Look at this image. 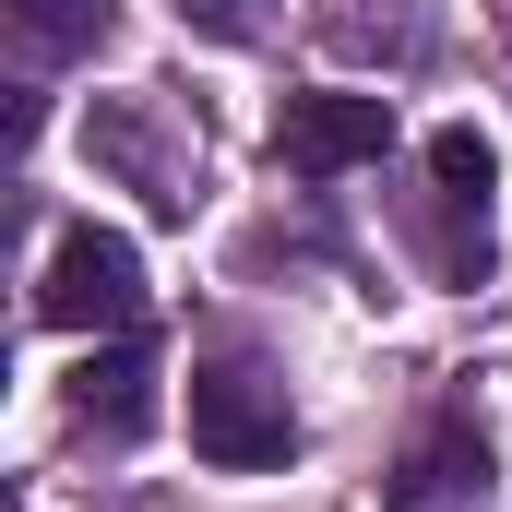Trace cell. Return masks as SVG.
<instances>
[{"mask_svg":"<svg viewBox=\"0 0 512 512\" xmlns=\"http://www.w3.org/2000/svg\"><path fill=\"white\" fill-rule=\"evenodd\" d=\"M382 512H501V453L465 405H441L382 477Z\"/></svg>","mask_w":512,"mask_h":512,"instance_id":"277c9868","label":"cell"},{"mask_svg":"<svg viewBox=\"0 0 512 512\" xmlns=\"http://www.w3.org/2000/svg\"><path fill=\"white\" fill-rule=\"evenodd\" d=\"M370 155H393V96L322 84V96H286L274 108V167H298V179H346Z\"/></svg>","mask_w":512,"mask_h":512,"instance_id":"5b68a950","label":"cell"},{"mask_svg":"<svg viewBox=\"0 0 512 512\" xmlns=\"http://www.w3.org/2000/svg\"><path fill=\"white\" fill-rule=\"evenodd\" d=\"M36 322L48 334H143V251L120 227H60V251L36 274Z\"/></svg>","mask_w":512,"mask_h":512,"instance_id":"7a4b0ae2","label":"cell"},{"mask_svg":"<svg viewBox=\"0 0 512 512\" xmlns=\"http://www.w3.org/2000/svg\"><path fill=\"white\" fill-rule=\"evenodd\" d=\"M72 417L108 429V441H143V417H155V346H143V334H108V346L72 370Z\"/></svg>","mask_w":512,"mask_h":512,"instance_id":"8992f818","label":"cell"},{"mask_svg":"<svg viewBox=\"0 0 512 512\" xmlns=\"http://www.w3.org/2000/svg\"><path fill=\"white\" fill-rule=\"evenodd\" d=\"M489 191H501V155H489L465 120L429 131V262H441V286H489V274H501Z\"/></svg>","mask_w":512,"mask_h":512,"instance_id":"3957f363","label":"cell"},{"mask_svg":"<svg viewBox=\"0 0 512 512\" xmlns=\"http://www.w3.org/2000/svg\"><path fill=\"white\" fill-rule=\"evenodd\" d=\"M12 24L36 48H108V0H12Z\"/></svg>","mask_w":512,"mask_h":512,"instance_id":"52a82bcc","label":"cell"},{"mask_svg":"<svg viewBox=\"0 0 512 512\" xmlns=\"http://www.w3.org/2000/svg\"><path fill=\"white\" fill-rule=\"evenodd\" d=\"M191 453H203V465H227V477L286 465V453H298V405H286V382L251 370V358L191 370Z\"/></svg>","mask_w":512,"mask_h":512,"instance_id":"6da1fadb","label":"cell"},{"mask_svg":"<svg viewBox=\"0 0 512 512\" xmlns=\"http://www.w3.org/2000/svg\"><path fill=\"white\" fill-rule=\"evenodd\" d=\"M191 36H215V48H251L262 24H274V0H167Z\"/></svg>","mask_w":512,"mask_h":512,"instance_id":"ba28073f","label":"cell"}]
</instances>
